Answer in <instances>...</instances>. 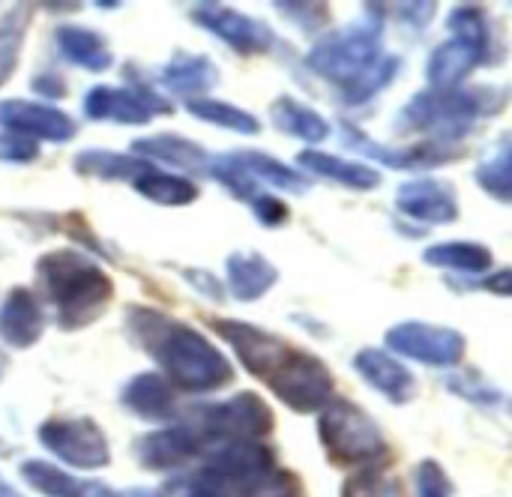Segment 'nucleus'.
Listing matches in <instances>:
<instances>
[{
  "label": "nucleus",
  "mask_w": 512,
  "mask_h": 497,
  "mask_svg": "<svg viewBox=\"0 0 512 497\" xmlns=\"http://www.w3.org/2000/svg\"><path fill=\"white\" fill-rule=\"evenodd\" d=\"M129 339L144 348L168 375V384L183 393H216L234 381L228 357L198 330L150 309H126Z\"/></svg>",
  "instance_id": "nucleus-1"
},
{
  "label": "nucleus",
  "mask_w": 512,
  "mask_h": 497,
  "mask_svg": "<svg viewBox=\"0 0 512 497\" xmlns=\"http://www.w3.org/2000/svg\"><path fill=\"white\" fill-rule=\"evenodd\" d=\"M36 279L57 309L63 330H81L93 324L114 297L111 276L78 249H54L36 261Z\"/></svg>",
  "instance_id": "nucleus-2"
},
{
  "label": "nucleus",
  "mask_w": 512,
  "mask_h": 497,
  "mask_svg": "<svg viewBox=\"0 0 512 497\" xmlns=\"http://www.w3.org/2000/svg\"><path fill=\"white\" fill-rule=\"evenodd\" d=\"M507 93L489 87H459V90H423L399 114V126L408 132H426L429 141L453 144L465 138L480 117L498 114Z\"/></svg>",
  "instance_id": "nucleus-3"
},
{
  "label": "nucleus",
  "mask_w": 512,
  "mask_h": 497,
  "mask_svg": "<svg viewBox=\"0 0 512 497\" xmlns=\"http://www.w3.org/2000/svg\"><path fill=\"white\" fill-rule=\"evenodd\" d=\"M381 57V15H369L360 24L342 27L318 39L306 54V66L318 78L348 93L378 66Z\"/></svg>",
  "instance_id": "nucleus-4"
},
{
  "label": "nucleus",
  "mask_w": 512,
  "mask_h": 497,
  "mask_svg": "<svg viewBox=\"0 0 512 497\" xmlns=\"http://www.w3.org/2000/svg\"><path fill=\"white\" fill-rule=\"evenodd\" d=\"M318 438L327 459L339 468H378L387 456V441L378 423L348 399H333L321 411Z\"/></svg>",
  "instance_id": "nucleus-5"
},
{
  "label": "nucleus",
  "mask_w": 512,
  "mask_h": 497,
  "mask_svg": "<svg viewBox=\"0 0 512 497\" xmlns=\"http://www.w3.org/2000/svg\"><path fill=\"white\" fill-rule=\"evenodd\" d=\"M192 420V432L207 447L225 441H261L273 432V411L258 393H237L225 402L198 405Z\"/></svg>",
  "instance_id": "nucleus-6"
},
{
  "label": "nucleus",
  "mask_w": 512,
  "mask_h": 497,
  "mask_svg": "<svg viewBox=\"0 0 512 497\" xmlns=\"http://www.w3.org/2000/svg\"><path fill=\"white\" fill-rule=\"evenodd\" d=\"M270 393L297 414H315L324 411L336 396L333 375L324 360H318L309 351L294 348L291 357L279 366V372L267 381Z\"/></svg>",
  "instance_id": "nucleus-7"
},
{
  "label": "nucleus",
  "mask_w": 512,
  "mask_h": 497,
  "mask_svg": "<svg viewBox=\"0 0 512 497\" xmlns=\"http://www.w3.org/2000/svg\"><path fill=\"white\" fill-rule=\"evenodd\" d=\"M39 444L78 471H96L111 462L108 438L90 417H54L39 426Z\"/></svg>",
  "instance_id": "nucleus-8"
},
{
  "label": "nucleus",
  "mask_w": 512,
  "mask_h": 497,
  "mask_svg": "<svg viewBox=\"0 0 512 497\" xmlns=\"http://www.w3.org/2000/svg\"><path fill=\"white\" fill-rule=\"evenodd\" d=\"M384 342L387 351H393L396 357H408L435 369H453L456 363H462L468 348L459 330L426 324V321H402L387 330Z\"/></svg>",
  "instance_id": "nucleus-9"
},
{
  "label": "nucleus",
  "mask_w": 512,
  "mask_h": 497,
  "mask_svg": "<svg viewBox=\"0 0 512 497\" xmlns=\"http://www.w3.org/2000/svg\"><path fill=\"white\" fill-rule=\"evenodd\" d=\"M84 114H87V120H105V123H120V126H147L156 114H174V105L144 84H135V87L96 84L84 96Z\"/></svg>",
  "instance_id": "nucleus-10"
},
{
  "label": "nucleus",
  "mask_w": 512,
  "mask_h": 497,
  "mask_svg": "<svg viewBox=\"0 0 512 497\" xmlns=\"http://www.w3.org/2000/svg\"><path fill=\"white\" fill-rule=\"evenodd\" d=\"M210 327H213V333H216L219 339H225V342L234 348L240 366H243L249 375H255L258 381H264V384L279 372V366H282V363L291 357V351H294V345H288L282 336L267 333V330H261V327H255V324H246V321L210 318Z\"/></svg>",
  "instance_id": "nucleus-11"
},
{
  "label": "nucleus",
  "mask_w": 512,
  "mask_h": 497,
  "mask_svg": "<svg viewBox=\"0 0 512 497\" xmlns=\"http://www.w3.org/2000/svg\"><path fill=\"white\" fill-rule=\"evenodd\" d=\"M189 18L198 27L219 36L237 54H267L276 42L273 30L264 21L246 12H237L231 6H222V3H195L189 9Z\"/></svg>",
  "instance_id": "nucleus-12"
},
{
  "label": "nucleus",
  "mask_w": 512,
  "mask_h": 497,
  "mask_svg": "<svg viewBox=\"0 0 512 497\" xmlns=\"http://www.w3.org/2000/svg\"><path fill=\"white\" fill-rule=\"evenodd\" d=\"M276 468V453L261 441H225L210 444L204 471H210L216 480L231 486H246L261 474H270Z\"/></svg>",
  "instance_id": "nucleus-13"
},
{
  "label": "nucleus",
  "mask_w": 512,
  "mask_h": 497,
  "mask_svg": "<svg viewBox=\"0 0 512 497\" xmlns=\"http://www.w3.org/2000/svg\"><path fill=\"white\" fill-rule=\"evenodd\" d=\"M0 126L6 132H18L33 141H54L63 144L75 135V120L48 102L33 99H3L0 102Z\"/></svg>",
  "instance_id": "nucleus-14"
},
{
  "label": "nucleus",
  "mask_w": 512,
  "mask_h": 497,
  "mask_svg": "<svg viewBox=\"0 0 512 497\" xmlns=\"http://www.w3.org/2000/svg\"><path fill=\"white\" fill-rule=\"evenodd\" d=\"M342 141L348 150H357L369 159H378L384 162L387 168H399V171H423V168H435L441 162H453V156L459 153L453 144H441V141H423V144H411V147H402V150H393V147H384L378 141H372L366 132H360L357 126L351 123H342Z\"/></svg>",
  "instance_id": "nucleus-15"
},
{
  "label": "nucleus",
  "mask_w": 512,
  "mask_h": 497,
  "mask_svg": "<svg viewBox=\"0 0 512 497\" xmlns=\"http://www.w3.org/2000/svg\"><path fill=\"white\" fill-rule=\"evenodd\" d=\"M396 210L423 225H450L459 219V198L447 180L417 177L399 186Z\"/></svg>",
  "instance_id": "nucleus-16"
},
{
  "label": "nucleus",
  "mask_w": 512,
  "mask_h": 497,
  "mask_svg": "<svg viewBox=\"0 0 512 497\" xmlns=\"http://www.w3.org/2000/svg\"><path fill=\"white\" fill-rule=\"evenodd\" d=\"M492 51V42H480L471 36H450L447 42H441L426 66V78H429V90H459L462 81L474 72V66H480Z\"/></svg>",
  "instance_id": "nucleus-17"
},
{
  "label": "nucleus",
  "mask_w": 512,
  "mask_h": 497,
  "mask_svg": "<svg viewBox=\"0 0 512 497\" xmlns=\"http://www.w3.org/2000/svg\"><path fill=\"white\" fill-rule=\"evenodd\" d=\"M204 450L201 438L192 432V426H168L156 429L135 444V456L147 471H177L189 465Z\"/></svg>",
  "instance_id": "nucleus-18"
},
{
  "label": "nucleus",
  "mask_w": 512,
  "mask_h": 497,
  "mask_svg": "<svg viewBox=\"0 0 512 497\" xmlns=\"http://www.w3.org/2000/svg\"><path fill=\"white\" fill-rule=\"evenodd\" d=\"M354 369L363 375V381H366L372 390H378L381 396H387V399L396 402V405L411 402L414 393H417L414 375H411L408 366L399 363V357H393L390 351L363 348V351L354 357Z\"/></svg>",
  "instance_id": "nucleus-19"
},
{
  "label": "nucleus",
  "mask_w": 512,
  "mask_h": 497,
  "mask_svg": "<svg viewBox=\"0 0 512 497\" xmlns=\"http://www.w3.org/2000/svg\"><path fill=\"white\" fill-rule=\"evenodd\" d=\"M45 330V312L27 288H12L0 306V339L9 348H30Z\"/></svg>",
  "instance_id": "nucleus-20"
},
{
  "label": "nucleus",
  "mask_w": 512,
  "mask_h": 497,
  "mask_svg": "<svg viewBox=\"0 0 512 497\" xmlns=\"http://www.w3.org/2000/svg\"><path fill=\"white\" fill-rule=\"evenodd\" d=\"M120 402H123L132 414H138L141 420L165 423V420H174V417H177L174 390H171L168 378H162L159 372H141V375H135V378L123 387Z\"/></svg>",
  "instance_id": "nucleus-21"
},
{
  "label": "nucleus",
  "mask_w": 512,
  "mask_h": 497,
  "mask_svg": "<svg viewBox=\"0 0 512 497\" xmlns=\"http://www.w3.org/2000/svg\"><path fill=\"white\" fill-rule=\"evenodd\" d=\"M21 477L24 483L45 497H120L111 486L99 483V480H81L72 477L66 471H60L57 465H48L42 459H30L21 465Z\"/></svg>",
  "instance_id": "nucleus-22"
},
{
  "label": "nucleus",
  "mask_w": 512,
  "mask_h": 497,
  "mask_svg": "<svg viewBox=\"0 0 512 497\" xmlns=\"http://www.w3.org/2000/svg\"><path fill=\"white\" fill-rule=\"evenodd\" d=\"M54 45L60 57H66L72 66H81L87 72H105L114 63V54L105 36L81 24H60L54 30Z\"/></svg>",
  "instance_id": "nucleus-23"
},
{
  "label": "nucleus",
  "mask_w": 512,
  "mask_h": 497,
  "mask_svg": "<svg viewBox=\"0 0 512 497\" xmlns=\"http://www.w3.org/2000/svg\"><path fill=\"white\" fill-rule=\"evenodd\" d=\"M225 270H228V291L240 303L261 300L279 282V270L258 252H234Z\"/></svg>",
  "instance_id": "nucleus-24"
},
{
  "label": "nucleus",
  "mask_w": 512,
  "mask_h": 497,
  "mask_svg": "<svg viewBox=\"0 0 512 497\" xmlns=\"http://www.w3.org/2000/svg\"><path fill=\"white\" fill-rule=\"evenodd\" d=\"M132 153H138L144 162H165V165L183 168V171H207V165H210V156L201 144H195L183 135H168V132L132 141Z\"/></svg>",
  "instance_id": "nucleus-25"
},
{
  "label": "nucleus",
  "mask_w": 512,
  "mask_h": 497,
  "mask_svg": "<svg viewBox=\"0 0 512 497\" xmlns=\"http://www.w3.org/2000/svg\"><path fill=\"white\" fill-rule=\"evenodd\" d=\"M297 162L312 171L315 177H327L345 189H357V192H369V189H378L381 186V174L372 168V165H363V162H348V159H339L333 153H321V150H303L297 156Z\"/></svg>",
  "instance_id": "nucleus-26"
},
{
  "label": "nucleus",
  "mask_w": 512,
  "mask_h": 497,
  "mask_svg": "<svg viewBox=\"0 0 512 497\" xmlns=\"http://www.w3.org/2000/svg\"><path fill=\"white\" fill-rule=\"evenodd\" d=\"M216 81H219V69L207 54L177 51L168 60V66L162 69V84L180 96H189V99H195V93L216 87Z\"/></svg>",
  "instance_id": "nucleus-27"
},
{
  "label": "nucleus",
  "mask_w": 512,
  "mask_h": 497,
  "mask_svg": "<svg viewBox=\"0 0 512 497\" xmlns=\"http://www.w3.org/2000/svg\"><path fill=\"white\" fill-rule=\"evenodd\" d=\"M72 168L78 177H96V180H138L141 174H147L153 165L138 159V156H126V153H114V150H81L72 159Z\"/></svg>",
  "instance_id": "nucleus-28"
},
{
  "label": "nucleus",
  "mask_w": 512,
  "mask_h": 497,
  "mask_svg": "<svg viewBox=\"0 0 512 497\" xmlns=\"http://www.w3.org/2000/svg\"><path fill=\"white\" fill-rule=\"evenodd\" d=\"M270 117H273L279 132L300 138V141H309V144H318L330 135V123L315 108L297 102L294 96H279L270 105Z\"/></svg>",
  "instance_id": "nucleus-29"
},
{
  "label": "nucleus",
  "mask_w": 512,
  "mask_h": 497,
  "mask_svg": "<svg viewBox=\"0 0 512 497\" xmlns=\"http://www.w3.org/2000/svg\"><path fill=\"white\" fill-rule=\"evenodd\" d=\"M480 189L501 204H512V132L498 138L474 171Z\"/></svg>",
  "instance_id": "nucleus-30"
},
{
  "label": "nucleus",
  "mask_w": 512,
  "mask_h": 497,
  "mask_svg": "<svg viewBox=\"0 0 512 497\" xmlns=\"http://www.w3.org/2000/svg\"><path fill=\"white\" fill-rule=\"evenodd\" d=\"M426 264L432 267H447V270H459V273H471L480 276L492 267V252L480 243H468V240H456V243H438L429 246L423 255Z\"/></svg>",
  "instance_id": "nucleus-31"
},
{
  "label": "nucleus",
  "mask_w": 512,
  "mask_h": 497,
  "mask_svg": "<svg viewBox=\"0 0 512 497\" xmlns=\"http://www.w3.org/2000/svg\"><path fill=\"white\" fill-rule=\"evenodd\" d=\"M186 111L204 123H213V126H222V129H231V132H240V135H258L261 132V120L246 111V108H237L231 102H222V99H204V96H195V99H186Z\"/></svg>",
  "instance_id": "nucleus-32"
},
{
  "label": "nucleus",
  "mask_w": 512,
  "mask_h": 497,
  "mask_svg": "<svg viewBox=\"0 0 512 497\" xmlns=\"http://www.w3.org/2000/svg\"><path fill=\"white\" fill-rule=\"evenodd\" d=\"M231 156L240 162V168H243L255 183L264 180V183H270V186H276V189H285V192H306V189H309V183H306V177H303L300 171L282 165L279 159H273V156H267V153H258V150H237V153H231Z\"/></svg>",
  "instance_id": "nucleus-33"
},
{
  "label": "nucleus",
  "mask_w": 512,
  "mask_h": 497,
  "mask_svg": "<svg viewBox=\"0 0 512 497\" xmlns=\"http://www.w3.org/2000/svg\"><path fill=\"white\" fill-rule=\"evenodd\" d=\"M132 186L138 195H144L147 201L162 204V207H183L198 198V186L192 180L168 174V171H156V168L141 174Z\"/></svg>",
  "instance_id": "nucleus-34"
},
{
  "label": "nucleus",
  "mask_w": 512,
  "mask_h": 497,
  "mask_svg": "<svg viewBox=\"0 0 512 497\" xmlns=\"http://www.w3.org/2000/svg\"><path fill=\"white\" fill-rule=\"evenodd\" d=\"M27 27H30V6H15L0 18V84H6L18 66Z\"/></svg>",
  "instance_id": "nucleus-35"
},
{
  "label": "nucleus",
  "mask_w": 512,
  "mask_h": 497,
  "mask_svg": "<svg viewBox=\"0 0 512 497\" xmlns=\"http://www.w3.org/2000/svg\"><path fill=\"white\" fill-rule=\"evenodd\" d=\"M207 174L216 180V183H222L234 198H240V201H255L258 198V183L240 168V162L231 156V153H222V156H216V159H210V165H207Z\"/></svg>",
  "instance_id": "nucleus-36"
},
{
  "label": "nucleus",
  "mask_w": 512,
  "mask_h": 497,
  "mask_svg": "<svg viewBox=\"0 0 512 497\" xmlns=\"http://www.w3.org/2000/svg\"><path fill=\"white\" fill-rule=\"evenodd\" d=\"M342 497H402L399 480L384 474L381 468H363L348 477Z\"/></svg>",
  "instance_id": "nucleus-37"
},
{
  "label": "nucleus",
  "mask_w": 512,
  "mask_h": 497,
  "mask_svg": "<svg viewBox=\"0 0 512 497\" xmlns=\"http://www.w3.org/2000/svg\"><path fill=\"white\" fill-rule=\"evenodd\" d=\"M159 497H228V486L201 468L195 474H180V477L168 480Z\"/></svg>",
  "instance_id": "nucleus-38"
},
{
  "label": "nucleus",
  "mask_w": 512,
  "mask_h": 497,
  "mask_svg": "<svg viewBox=\"0 0 512 497\" xmlns=\"http://www.w3.org/2000/svg\"><path fill=\"white\" fill-rule=\"evenodd\" d=\"M237 497H306V492H303V483L291 471L273 468L270 474H261L252 483L240 486Z\"/></svg>",
  "instance_id": "nucleus-39"
},
{
  "label": "nucleus",
  "mask_w": 512,
  "mask_h": 497,
  "mask_svg": "<svg viewBox=\"0 0 512 497\" xmlns=\"http://www.w3.org/2000/svg\"><path fill=\"white\" fill-rule=\"evenodd\" d=\"M399 66H402V60L399 57H381L378 60V66L354 87V90H348V93H342V99L348 102V105H363V102H369L372 96H378L396 75H399Z\"/></svg>",
  "instance_id": "nucleus-40"
},
{
  "label": "nucleus",
  "mask_w": 512,
  "mask_h": 497,
  "mask_svg": "<svg viewBox=\"0 0 512 497\" xmlns=\"http://www.w3.org/2000/svg\"><path fill=\"white\" fill-rule=\"evenodd\" d=\"M414 489H417V497H453V483L447 471L432 459L414 468Z\"/></svg>",
  "instance_id": "nucleus-41"
},
{
  "label": "nucleus",
  "mask_w": 512,
  "mask_h": 497,
  "mask_svg": "<svg viewBox=\"0 0 512 497\" xmlns=\"http://www.w3.org/2000/svg\"><path fill=\"white\" fill-rule=\"evenodd\" d=\"M279 12H285V18H291L294 24H300L303 30H315L327 21L330 6L327 3H276Z\"/></svg>",
  "instance_id": "nucleus-42"
},
{
  "label": "nucleus",
  "mask_w": 512,
  "mask_h": 497,
  "mask_svg": "<svg viewBox=\"0 0 512 497\" xmlns=\"http://www.w3.org/2000/svg\"><path fill=\"white\" fill-rule=\"evenodd\" d=\"M0 159L3 162H33V159H39V141L24 138L18 132H3L0 135Z\"/></svg>",
  "instance_id": "nucleus-43"
},
{
  "label": "nucleus",
  "mask_w": 512,
  "mask_h": 497,
  "mask_svg": "<svg viewBox=\"0 0 512 497\" xmlns=\"http://www.w3.org/2000/svg\"><path fill=\"white\" fill-rule=\"evenodd\" d=\"M252 213H255V219H258L261 225H267V228H279V225L288 222V204L279 201L276 195H258V198L252 201Z\"/></svg>",
  "instance_id": "nucleus-44"
},
{
  "label": "nucleus",
  "mask_w": 512,
  "mask_h": 497,
  "mask_svg": "<svg viewBox=\"0 0 512 497\" xmlns=\"http://www.w3.org/2000/svg\"><path fill=\"white\" fill-rule=\"evenodd\" d=\"M183 276H186V282H189L192 288H198L204 297H210V300H216V303L225 300V288H222V282H219L213 273H207V270H183Z\"/></svg>",
  "instance_id": "nucleus-45"
},
{
  "label": "nucleus",
  "mask_w": 512,
  "mask_h": 497,
  "mask_svg": "<svg viewBox=\"0 0 512 497\" xmlns=\"http://www.w3.org/2000/svg\"><path fill=\"white\" fill-rule=\"evenodd\" d=\"M435 9H438L435 3H399V6H396V12H399V21L411 24L414 30L426 27V24L432 21Z\"/></svg>",
  "instance_id": "nucleus-46"
},
{
  "label": "nucleus",
  "mask_w": 512,
  "mask_h": 497,
  "mask_svg": "<svg viewBox=\"0 0 512 497\" xmlns=\"http://www.w3.org/2000/svg\"><path fill=\"white\" fill-rule=\"evenodd\" d=\"M33 90H36L39 96L60 99V96H66V81H63L57 72H42V75L33 78Z\"/></svg>",
  "instance_id": "nucleus-47"
},
{
  "label": "nucleus",
  "mask_w": 512,
  "mask_h": 497,
  "mask_svg": "<svg viewBox=\"0 0 512 497\" xmlns=\"http://www.w3.org/2000/svg\"><path fill=\"white\" fill-rule=\"evenodd\" d=\"M483 288H486V291H492V294H498V297H512V267L510 270H498V273H492V276L483 282Z\"/></svg>",
  "instance_id": "nucleus-48"
},
{
  "label": "nucleus",
  "mask_w": 512,
  "mask_h": 497,
  "mask_svg": "<svg viewBox=\"0 0 512 497\" xmlns=\"http://www.w3.org/2000/svg\"><path fill=\"white\" fill-rule=\"evenodd\" d=\"M0 497H24V495H18V492H15V489L0 477Z\"/></svg>",
  "instance_id": "nucleus-49"
},
{
  "label": "nucleus",
  "mask_w": 512,
  "mask_h": 497,
  "mask_svg": "<svg viewBox=\"0 0 512 497\" xmlns=\"http://www.w3.org/2000/svg\"><path fill=\"white\" fill-rule=\"evenodd\" d=\"M120 497H159V495H153V492H144V489H129L126 495H120Z\"/></svg>",
  "instance_id": "nucleus-50"
}]
</instances>
